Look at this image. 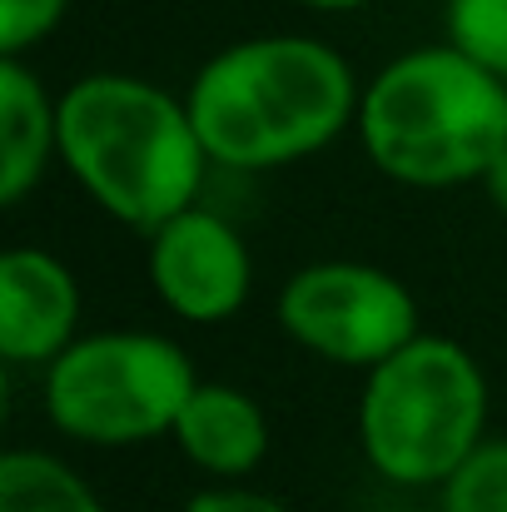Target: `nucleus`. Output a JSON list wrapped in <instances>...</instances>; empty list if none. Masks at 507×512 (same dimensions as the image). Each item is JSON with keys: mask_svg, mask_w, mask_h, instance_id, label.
<instances>
[{"mask_svg": "<svg viewBox=\"0 0 507 512\" xmlns=\"http://www.w3.org/2000/svg\"><path fill=\"white\" fill-rule=\"evenodd\" d=\"M353 65L314 35H249L199 65L184 90L214 165L239 174L284 170L329 150L358 125Z\"/></svg>", "mask_w": 507, "mask_h": 512, "instance_id": "f257e3e1", "label": "nucleus"}, {"mask_svg": "<svg viewBox=\"0 0 507 512\" xmlns=\"http://www.w3.org/2000/svg\"><path fill=\"white\" fill-rule=\"evenodd\" d=\"M60 165L110 219L155 234L179 209L199 204L214 160L184 95L145 75L95 70L60 95Z\"/></svg>", "mask_w": 507, "mask_h": 512, "instance_id": "f03ea898", "label": "nucleus"}, {"mask_svg": "<svg viewBox=\"0 0 507 512\" xmlns=\"http://www.w3.org/2000/svg\"><path fill=\"white\" fill-rule=\"evenodd\" d=\"M358 140L393 184H473L507 145V80L448 40L403 50L363 85Z\"/></svg>", "mask_w": 507, "mask_h": 512, "instance_id": "7ed1b4c3", "label": "nucleus"}, {"mask_svg": "<svg viewBox=\"0 0 507 512\" xmlns=\"http://www.w3.org/2000/svg\"><path fill=\"white\" fill-rule=\"evenodd\" d=\"M488 373L458 339L418 334L363 373L358 448L393 488H438L488 433Z\"/></svg>", "mask_w": 507, "mask_h": 512, "instance_id": "20e7f679", "label": "nucleus"}, {"mask_svg": "<svg viewBox=\"0 0 507 512\" xmlns=\"http://www.w3.org/2000/svg\"><path fill=\"white\" fill-rule=\"evenodd\" d=\"M45 418L85 448H135L174 433L199 373L194 358L150 329L80 334L50 368H40Z\"/></svg>", "mask_w": 507, "mask_h": 512, "instance_id": "39448f33", "label": "nucleus"}, {"mask_svg": "<svg viewBox=\"0 0 507 512\" xmlns=\"http://www.w3.org/2000/svg\"><path fill=\"white\" fill-rule=\"evenodd\" d=\"M274 314L304 353L363 373L423 334L408 284L363 259H319L294 269Z\"/></svg>", "mask_w": 507, "mask_h": 512, "instance_id": "423d86ee", "label": "nucleus"}, {"mask_svg": "<svg viewBox=\"0 0 507 512\" xmlns=\"http://www.w3.org/2000/svg\"><path fill=\"white\" fill-rule=\"evenodd\" d=\"M145 239H150V254H145L150 289L160 294V304L174 319L214 329V324H229L249 304L254 259H249L244 234L224 214L189 204Z\"/></svg>", "mask_w": 507, "mask_h": 512, "instance_id": "0eeeda50", "label": "nucleus"}, {"mask_svg": "<svg viewBox=\"0 0 507 512\" xmlns=\"http://www.w3.org/2000/svg\"><path fill=\"white\" fill-rule=\"evenodd\" d=\"M80 279L65 259L35 244L0 254V358L15 368H50L80 339Z\"/></svg>", "mask_w": 507, "mask_h": 512, "instance_id": "6e6552de", "label": "nucleus"}, {"mask_svg": "<svg viewBox=\"0 0 507 512\" xmlns=\"http://www.w3.org/2000/svg\"><path fill=\"white\" fill-rule=\"evenodd\" d=\"M169 438L214 483H244L269 458V413L244 388L199 378Z\"/></svg>", "mask_w": 507, "mask_h": 512, "instance_id": "1a4fd4ad", "label": "nucleus"}, {"mask_svg": "<svg viewBox=\"0 0 507 512\" xmlns=\"http://www.w3.org/2000/svg\"><path fill=\"white\" fill-rule=\"evenodd\" d=\"M60 160V95L20 60L0 55V204H20Z\"/></svg>", "mask_w": 507, "mask_h": 512, "instance_id": "9d476101", "label": "nucleus"}, {"mask_svg": "<svg viewBox=\"0 0 507 512\" xmlns=\"http://www.w3.org/2000/svg\"><path fill=\"white\" fill-rule=\"evenodd\" d=\"M0 512H105L95 488L55 453L10 448L0 458Z\"/></svg>", "mask_w": 507, "mask_h": 512, "instance_id": "9b49d317", "label": "nucleus"}, {"mask_svg": "<svg viewBox=\"0 0 507 512\" xmlns=\"http://www.w3.org/2000/svg\"><path fill=\"white\" fill-rule=\"evenodd\" d=\"M438 512H507V438H483L438 483Z\"/></svg>", "mask_w": 507, "mask_h": 512, "instance_id": "f8f14e48", "label": "nucleus"}, {"mask_svg": "<svg viewBox=\"0 0 507 512\" xmlns=\"http://www.w3.org/2000/svg\"><path fill=\"white\" fill-rule=\"evenodd\" d=\"M448 45L507 80V0H448L443 5Z\"/></svg>", "mask_w": 507, "mask_h": 512, "instance_id": "ddd939ff", "label": "nucleus"}, {"mask_svg": "<svg viewBox=\"0 0 507 512\" xmlns=\"http://www.w3.org/2000/svg\"><path fill=\"white\" fill-rule=\"evenodd\" d=\"M65 10H70V0H0V55L25 60V50H35L40 40L55 35Z\"/></svg>", "mask_w": 507, "mask_h": 512, "instance_id": "4468645a", "label": "nucleus"}, {"mask_svg": "<svg viewBox=\"0 0 507 512\" xmlns=\"http://www.w3.org/2000/svg\"><path fill=\"white\" fill-rule=\"evenodd\" d=\"M179 512H289L274 493H259L249 483H209L199 488Z\"/></svg>", "mask_w": 507, "mask_h": 512, "instance_id": "2eb2a0df", "label": "nucleus"}, {"mask_svg": "<svg viewBox=\"0 0 507 512\" xmlns=\"http://www.w3.org/2000/svg\"><path fill=\"white\" fill-rule=\"evenodd\" d=\"M483 189H488V199H493V209L498 214H507V145L493 155V165H488V174L478 179Z\"/></svg>", "mask_w": 507, "mask_h": 512, "instance_id": "dca6fc26", "label": "nucleus"}, {"mask_svg": "<svg viewBox=\"0 0 507 512\" xmlns=\"http://www.w3.org/2000/svg\"><path fill=\"white\" fill-rule=\"evenodd\" d=\"M299 5H309V10H329V15H343V10H358V5H368V0H299Z\"/></svg>", "mask_w": 507, "mask_h": 512, "instance_id": "f3484780", "label": "nucleus"}]
</instances>
